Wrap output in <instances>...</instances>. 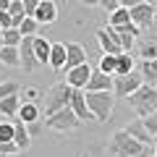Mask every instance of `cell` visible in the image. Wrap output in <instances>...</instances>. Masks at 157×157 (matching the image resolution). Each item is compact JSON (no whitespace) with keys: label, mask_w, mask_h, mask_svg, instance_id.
<instances>
[{"label":"cell","mask_w":157,"mask_h":157,"mask_svg":"<svg viewBox=\"0 0 157 157\" xmlns=\"http://www.w3.org/2000/svg\"><path fill=\"white\" fill-rule=\"evenodd\" d=\"M107 152L115 157H155V147H147L141 141H136L134 136H128L123 128L107 139Z\"/></svg>","instance_id":"6da1fadb"},{"label":"cell","mask_w":157,"mask_h":157,"mask_svg":"<svg viewBox=\"0 0 157 157\" xmlns=\"http://www.w3.org/2000/svg\"><path fill=\"white\" fill-rule=\"evenodd\" d=\"M128 105L136 110L139 118H149L157 113V86L152 84H141L134 94L128 97Z\"/></svg>","instance_id":"7a4b0ae2"},{"label":"cell","mask_w":157,"mask_h":157,"mask_svg":"<svg viewBox=\"0 0 157 157\" xmlns=\"http://www.w3.org/2000/svg\"><path fill=\"white\" fill-rule=\"evenodd\" d=\"M86 105H89V110H92V115H94L97 123H105L113 115L115 94H113V92H86Z\"/></svg>","instance_id":"3957f363"},{"label":"cell","mask_w":157,"mask_h":157,"mask_svg":"<svg viewBox=\"0 0 157 157\" xmlns=\"http://www.w3.org/2000/svg\"><path fill=\"white\" fill-rule=\"evenodd\" d=\"M71 97H73V89L66 84V81H58V84H52L50 89H47L45 94V107H42V113L47 115H52V113L63 110V107L71 105Z\"/></svg>","instance_id":"277c9868"},{"label":"cell","mask_w":157,"mask_h":157,"mask_svg":"<svg viewBox=\"0 0 157 157\" xmlns=\"http://www.w3.org/2000/svg\"><path fill=\"white\" fill-rule=\"evenodd\" d=\"M45 126L52 131H58V134H71V131H76L78 126H81V121H78V115L71 110V105L63 107V110L52 113V115L45 118Z\"/></svg>","instance_id":"5b68a950"},{"label":"cell","mask_w":157,"mask_h":157,"mask_svg":"<svg viewBox=\"0 0 157 157\" xmlns=\"http://www.w3.org/2000/svg\"><path fill=\"white\" fill-rule=\"evenodd\" d=\"M144 84L141 73H126V76H113V94L115 100H128L139 86Z\"/></svg>","instance_id":"8992f818"},{"label":"cell","mask_w":157,"mask_h":157,"mask_svg":"<svg viewBox=\"0 0 157 157\" xmlns=\"http://www.w3.org/2000/svg\"><path fill=\"white\" fill-rule=\"evenodd\" d=\"M92 73H94V68H92L89 63L76 66V68H68V71H66V84L71 86V89H86Z\"/></svg>","instance_id":"52a82bcc"},{"label":"cell","mask_w":157,"mask_h":157,"mask_svg":"<svg viewBox=\"0 0 157 157\" xmlns=\"http://www.w3.org/2000/svg\"><path fill=\"white\" fill-rule=\"evenodd\" d=\"M18 52H21V68L26 73L37 71L39 60H37V52H34V37H24L21 45H18Z\"/></svg>","instance_id":"ba28073f"},{"label":"cell","mask_w":157,"mask_h":157,"mask_svg":"<svg viewBox=\"0 0 157 157\" xmlns=\"http://www.w3.org/2000/svg\"><path fill=\"white\" fill-rule=\"evenodd\" d=\"M131 21L139 29H149L155 24V3H139L136 8H131Z\"/></svg>","instance_id":"9c48e42d"},{"label":"cell","mask_w":157,"mask_h":157,"mask_svg":"<svg viewBox=\"0 0 157 157\" xmlns=\"http://www.w3.org/2000/svg\"><path fill=\"white\" fill-rule=\"evenodd\" d=\"M71 110L78 115V121L84 123V121H94V115H92L89 105H86V92L84 89H73V97H71Z\"/></svg>","instance_id":"30bf717a"},{"label":"cell","mask_w":157,"mask_h":157,"mask_svg":"<svg viewBox=\"0 0 157 157\" xmlns=\"http://www.w3.org/2000/svg\"><path fill=\"white\" fill-rule=\"evenodd\" d=\"M126 134H128V136H134V139L136 141H141V144H147V147H155V136H152L149 134V131H147V126H144V121H141V118H139V121H131V123L128 126H126Z\"/></svg>","instance_id":"8fae6325"},{"label":"cell","mask_w":157,"mask_h":157,"mask_svg":"<svg viewBox=\"0 0 157 157\" xmlns=\"http://www.w3.org/2000/svg\"><path fill=\"white\" fill-rule=\"evenodd\" d=\"M86 92H113V76L110 73H102L100 68H97V71L92 73L89 84H86Z\"/></svg>","instance_id":"7c38bea8"},{"label":"cell","mask_w":157,"mask_h":157,"mask_svg":"<svg viewBox=\"0 0 157 157\" xmlns=\"http://www.w3.org/2000/svg\"><path fill=\"white\" fill-rule=\"evenodd\" d=\"M34 18H37L39 24H55L58 21V6L55 0H42L37 8V13H34Z\"/></svg>","instance_id":"4fadbf2b"},{"label":"cell","mask_w":157,"mask_h":157,"mask_svg":"<svg viewBox=\"0 0 157 157\" xmlns=\"http://www.w3.org/2000/svg\"><path fill=\"white\" fill-rule=\"evenodd\" d=\"M21 105H24L21 94H11V97H6V100H0V115L8 118V121H13V118H18Z\"/></svg>","instance_id":"5bb4252c"},{"label":"cell","mask_w":157,"mask_h":157,"mask_svg":"<svg viewBox=\"0 0 157 157\" xmlns=\"http://www.w3.org/2000/svg\"><path fill=\"white\" fill-rule=\"evenodd\" d=\"M97 42H100V47H102L105 55H121V52H123V47L115 42V37H113L107 29H100V32H97Z\"/></svg>","instance_id":"9a60e30c"},{"label":"cell","mask_w":157,"mask_h":157,"mask_svg":"<svg viewBox=\"0 0 157 157\" xmlns=\"http://www.w3.org/2000/svg\"><path fill=\"white\" fill-rule=\"evenodd\" d=\"M68 63V50L63 42H52V52H50V68L52 71H66Z\"/></svg>","instance_id":"2e32d148"},{"label":"cell","mask_w":157,"mask_h":157,"mask_svg":"<svg viewBox=\"0 0 157 157\" xmlns=\"http://www.w3.org/2000/svg\"><path fill=\"white\" fill-rule=\"evenodd\" d=\"M66 50H68V63H66V71L68 68H76V66H84L86 63V50L78 42H68L66 45Z\"/></svg>","instance_id":"e0dca14e"},{"label":"cell","mask_w":157,"mask_h":157,"mask_svg":"<svg viewBox=\"0 0 157 157\" xmlns=\"http://www.w3.org/2000/svg\"><path fill=\"white\" fill-rule=\"evenodd\" d=\"M13 126H16V134H13V141L18 144V149H21V152H26V149H29V144H32V134H29L26 123H24L21 118H13Z\"/></svg>","instance_id":"ac0fdd59"},{"label":"cell","mask_w":157,"mask_h":157,"mask_svg":"<svg viewBox=\"0 0 157 157\" xmlns=\"http://www.w3.org/2000/svg\"><path fill=\"white\" fill-rule=\"evenodd\" d=\"M34 52H37L39 66H50V52H52V42H47V37H34Z\"/></svg>","instance_id":"d6986e66"},{"label":"cell","mask_w":157,"mask_h":157,"mask_svg":"<svg viewBox=\"0 0 157 157\" xmlns=\"http://www.w3.org/2000/svg\"><path fill=\"white\" fill-rule=\"evenodd\" d=\"M0 63L6 68H21V52H18V47L3 45V50H0Z\"/></svg>","instance_id":"ffe728a7"},{"label":"cell","mask_w":157,"mask_h":157,"mask_svg":"<svg viewBox=\"0 0 157 157\" xmlns=\"http://www.w3.org/2000/svg\"><path fill=\"white\" fill-rule=\"evenodd\" d=\"M136 50H139V58L144 60H157V37H144Z\"/></svg>","instance_id":"44dd1931"},{"label":"cell","mask_w":157,"mask_h":157,"mask_svg":"<svg viewBox=\"0 0 157 157\" xmlns=\"http://www.w3.org/2000/svg\"><path fill=\"white\" fill-rule=\"evenodd\" d=\"M139 73H141V78H144V84L157 86V60H141Z\"/></svg>","instance_id":"7402d4cb"},{"label":"cell","mask_w":157,"mask_h":157,"mask_svg":"<svg viewBox=\"0 0 157 157\" xmlns=\"http://www.w3.org/2000/svg\"><path fill=\"white\" fill-rule=\"evenodd\" d=\"M39 115H42V110H39L37 102H24L21 110H18V118L24 123H34V121H39Z\"/></svg>","instance_id":"603a6c76"},{"label":"cell","mask_w":157,"mask_h":157,"mask_svg":"<svg viewBox=\"0 0 157 157\" xmlns=\"http://www.w3.org/2000/svg\"><path fill=\"white\" fill-rule=\"evenodd\" d=\"M123 24H131L128 8H115L113 13H107V26H123Z\"/></svg>","instance_id":"cb8c5ba5"},{"label":"cell","mask_w":157,"mask_h":157,"mask_svg":"<svg viewBox=\"0 0 157 157\" xmlns=\"http://www.w3.org/2000/svg\"><path fill=\"white\" fill-rule=\"evenodd\" d=\"M126 73H134V58H131V52H121L118 55V66H115L113 76H126Z\"/></svg>","instance_id":"d4e9b609"},{"label":"cell","mask_w":157,"mask_h":157,"mask_svg":"<svg viewBox=\"0 0 157 157\" xmlns=\"http://www.w3.org/2000/svg\"><path fill=\"white\" fill-rule=\"evenodd\" d=\"M21 39H24V34L18 32L16 26L3 29V45H8V47H18V45H21Z\"/></svg>","instance_id":"484cf974"},{"label":"cell","mask_w":157,"mask_h":157,"mask_svg":"<svg viewBox=\"0 0 157 157\" xmlns=\"http://www.w3.org/2000/svg\"><path fill=\"white\" fill-rule=\"evenodd\" d=\"M18 32L24 34V37H37V32H39V21L34 16H26L21 21V26H18Z\"/></svg>","instance_id":"4316f807"},{"label":"cell","mask_w":157,"mask_h":157,"mask_svg":"<svg viewBox=\"0 0 157 157\" xmlns=\"http://www.w3.org/2000/svg\"><path fill=\"white\" fill-rule=\"evenodd\" d=\"M115 66H118V55H105L102 52V58H100V71L102 73H115Z\"/></svg>","instance_id":"83f0119b"},{"label":"cell","mask_w":157,"mask_h":157,"mask_svg":"<svg viewBox=\"0 0 157 157\" xmlns=\"http://www.w3.org/2000/svg\"><path fill=\"white\" fill-rule=\"evenodd\" d=\"M13 134H16L13 121H0V141H13Z\"/></svg>","instance_id":"f1b7e54d"},{"label":"cell","mask_w":157,"mask_h":157,"mask_svg":"<svg viewBox=\"0 0 157 157\" xmlns=\"http://www.w3.org/2000/svg\"><path fill=\"white\" fill-rule=\"evenodd\" d=\"M11 94H21V86L16 84V81H3L0 84V100H6V97Z\"/></svg>","instance_id":"f546056e"},{"label":"cell","mask_w":157,"mask_h":157,"mask_svg":"<svg viewBox=\"0 0 157 157\" xmlns=\"http://www.w3.org/2000/svg\"><path fill=\"white\" fill-rule=\"evenodd\" d=\"M18 144L16 141H0V155H18Z\"/></svg>","instance_id":"4dcf8cb0"},{"label":"cell","mask_w":157,"mask_h":157,"mask_svg":"<svg viewBox=\"0 0 157 157\" xmlns=\"http://www.w3.org/2000/svg\"><path fill=\"white\" fill-rule=\"evenodd\" d=\"M21 100H24V102H37V100H39V89H34V86L21 89Z\"/></svg>","instance_id":"1f68e13d"},{"label":"cell","mask_w":157,"mask_h":157,"mask_svg":"<svg viewBox=\"0 0 157 157\" xmlns=\"http://www.w3.org/2000/svg\"><path fill=\"white\" fill-rule=\"evenodd\" d=\"M141 121H144L147 131H149V134L157 139V113H155V115H149V118H141Z\"/></svg>","instance_id":"d6a6232c"},{"label":"cell","mask_w":157,"mask_h":157,"mask_svg":"<svg viewBox=\"0 0 157 157\" xmlns=\"http://www.w3.org/2000/svg\"><path fill=\"white\" fill-rule=\"evenodd\" d=\"M21 3H24V11H26V16H34L42 0H21Z\"/></svg>","instance_id":"836d02e7"},{"label":"cell","mask_w":157,"mask_h":157,"mask_svg":"<svg viewBox=\"0 0 157 157\" xmlns=\"http://www.w3.org/2000/svg\"><path fill=\"white\" fill-rule=\"evenodd\" d=\"M13 26V18L8 11H0V29H11Z\"/></svg>","instance_id":"e575fe53"},{"label":"cell","mask_w":157,"mask_h":157,"mask_svg":"<svg viewBox=\"0 0 157 157\" xmlns=\"http://www.w3.org/2000/svg\"><path fill=\"white\" fill-rule=\"evenodd\" d=\"M100 6L105 8L107 13H113V11H115V8H121V3H118V0H100Z\"/></svg>","instance_id":"d590c367"},{"label":"cell","mask_w":157,"mask_h":157,"mask_svg":"<svg viewBox=\"0 0 157 157\" xmlns=\"http://www.w3.org/2000/svg\"><path fill=\"white\" fill-rule=\"evenodd\" d=\"M26 128H29V134H32V136H37L39 131H42V121H34V123H26Z\"/></svg>","instance_id":"8d00e7d4"},{"label":"cell","mask_w":157,"mask_h":157,"mask_svg":"<svg viewBox=\"0 0 157 157\" xmlns=\"http://www.w3.org/2000/svg\"><path fill=\"white\" fill-rule=\"evenodd\" d=\"M118 3H121V8H128L131 11V8H136L139 3H144V0H118Z\"/></svg>","instance_id":"74e56055"},{"label":"cell","mask_w":157,"mask_h":157,"mask_svg":"<svg viewBox=\"0 0 157 157\" xmlns=\"http://www.w3.org/2000/svg\"><path fill=\"white\" fill-rule=\"evenodd\" d=\"M81 6H86V8H94V6H100V0H78Z\"/></svg>","instance_id":"f35d334b"},{"label":"cell","mask_w":157,"mask_h":157,"mask_svg":"<svg viewBox=\"0 0 157 157\" xmlns=\"http://www.w3.org/2000/svg\"><path fill=\"white\" fill-rule=\"evenodd\" d=\"M11 8V0H0V11H8Z\"/></svg>","instance_id":"ab89813d"},{"label":"cell","mask_w":157,"mask_h":157,"mask_svg":"<svg viewBox=\"0 0 157 157\" xmlns=\"http://www.w3.org/2000/svg\"><path fill=\"white\" fill-rule=\"evenodd\" d=\"M0 50H3V29H0Z\"/></svg>","instance_id":"60d3db41"},{"label":"cell","mask_w":157,"mask_h":157,"mask_svg":"<svg viewBox=\"0 0 157 157\" xmlns=\"http://www.w3.org/2000/svg\"><path fill=\"white\" fill-rule=\"evenodd\" d=\"M0 157H18V155H0Z\"/></svg>","instance_id":"b9f144b4"},{"label":"cell","mask_w":157,"mask_h":157,"mask_svg":"<svg viewBox=\"0 0 157 157\" xmlns=\"http://www.w3.org/2000/svg\"><path fill=\"white\" fill-rule=\"evenodd\" d=\"M155 155H157V141H155Z\"/></svg>","instance_id":"7bdbcfd3"},{"label":"cell","mask_w":157,"mask_h":157,"mask_svg":"<svg viewBox=\"0 0 157 157\" xmlns=\"http://www.w3.org/2000/svg\"><path fill=\"white\" fill-rule=\"evenodd\" d=\"M81 157H89V155H86V152H84V155H81Z\"/></svg>","instance_id":"ee69618b"},{"label":"cell","mask_w":157,"mask_h":157,"mask_svg":"<svg viewBox=\"0 0 157 157\" xmlns=\"http://www.w3.org/2000/svg\"><path fill=\"white\" fill-rule=\"evenodd\" d=\"M155 157H157V155H155Z\"/></svg>","instance_id":"f6af8a7d"}]
</instances>
